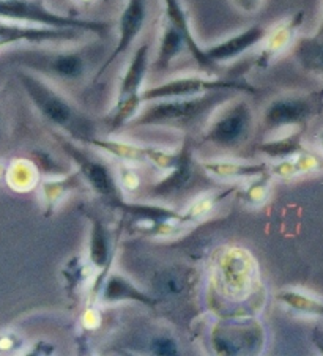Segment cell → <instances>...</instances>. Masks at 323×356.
<instances>
[{
  "label": "cell",
  "instance_id": "6da1fadb",
  "mask_svg": "<svg viewBox=\"0 0 323 356\" xmlns=\"http://www.w3.org/2000/svg\"><path fill=\"white\" fill-rule=\"evenodd\" d=\"M17 81L29 101L45 120L79 144L97 138V124L86 112L62 95L49 81L32 71H17Z\"/></svg>",
  "mask_w": 323,
  "mask_h": 356
},
{
  "label": "cell",
  "instance_id": "7a4b0ae2",
  "mask_svg": "<svg viewBox=\"0 0 323 356\" xmlns=\"http://www.w3.org/2000/svg\"><path fill=\"white\" fill-rule=\"evenodd\" d=\"M235 92H210L188 98H169L150 101L141 108L128 123L136 128H171L177 131H191L205 127L213 112L232 99Z\"/></svg>",
  "mask_w": 323,
  "mask_h": 356
},
{
  "label": "cell",
  "instance_id": "3957f363",
  "mask_svg": "<svg viewBox=\"0 0 323 356\" xmlns=\"http://www.w3.org/2000/svg\"><path fill=\"white\" fill-rule=\"evenodd\" d=\"M16 62L47 81L79 82L90 73L95 57L90 49L51 51L35 47L17 52Z\"/></svg>",
  "mask_w": 323,
  "mask_h": 356
},
{
  "label": "cell",
  "instance_id": "277c9868",
  "mask_svg": "<svg viewBox=\"0 0 323 356\" xmlns=\"http://www.w3.org/2000/svg\"><path fill=\"white\" fill-rule=\"evenodd\" d=\"M254 112L246 99H229L213 112L202 131V140L224 150H235L249 140Z\"/></svg>",
  "mask_w": 323,
  "mask_h": 356
},
{
  "label": "cell",
  "instance_id": "5b68a950",
  "mask_svg": "<svg viewBox=\"0 0 323 356\" xmlns=\"http://www.w3.org/2000/svg\"><path fill=\"white\" fill-rule=\"evenodd\" d=\"M0 19L52 29H74L98 37H104L109 31V24L103 21L56 13L46 7L43 0H0Z\"/></svg>",
  "mask_w": 323,
  "mask_h": 356
},
{
  "label": "cell",
  "instance_id": "8992f818",
  "mask_svg": "<svg viewBox=\"0 0 323 356\" xmlns=\"http://www.w3.org/2000/svg\"><path fill=\"white\" fill-rule=\"evenodd\" d=\"M54 138H56L57 144L62 147V150L67 153L71 161L76 164L84 183L95 194L103 197L113 207H120L123 204L125 199L122 188L117 183V177L109 164L88 153L86 148L79 145V142L68 139V136L54 133Z\"/></svg>",
  "mask_w": 323,
  "mask_h": 356
},
{
  "label": "cell",
  "instance_id": "52a82bcc",
  "mask_svg": "<svg viewBox=\"0 0 323 356\" xmlns=\"http://www.w3.org/2000/svg\"><path fill=\"white\" fill-rule=\"evenodd\" d=\"M148 52L150 46L147 43L137 47L131 57L127 70H125L123 78L120 81L117 90V98L113 109L109 115V131L117 133L122 128L128 127V123L137 115L142 108L141 93L143 90V82H145L147 73L150 70V60H148Z\"/></svg>",
  "mask_w": 323,
  "mask_h": 356
},
{
  "label": "cell",
  "instance_id": "ba28073f",
  "mask_svg": "<svg viewBox=\"0 0 323 356\" xmlns=\"http://www.w3.org/2000/svg\"><path fill=\"white\" fill-rule=\"evenodd\" d=\"M235 92L255 95V86L244 79H224V78H205V76H178L163 82V84L148 87L142 90V103L150 101L169 99V98H188L197 97V95L210 92Z\"/></svg>",
  "mask_w": 323,
  "mask_h": 356
},
{
  "label": "cell",
  "instance_id": "9c48e42d",
  "mask_svg": "<svg viewBox=\"0 0 323 356\" xmlns=\"http://www.w3.org/2000/svg\"><path fill=\"white\" fill-rule=\"evenodd\" d=\"M87 145L109 153L111 156L120 159L123 163L152 164L164 172L172 169L178 161V152L152 145H137L116 139H101L98 136L88 140Z\"/></svg>",
  "mask_w": 323,
  "mask_h": 356
},
{
  "label": "cell",
  "instance_id": "30bf717a",
  "mask_svg": "<svg viewBox=\"0 0 323 356\" xmlns=\"http://www.w3.org/2000/svg\"><path fill=\"white\" fill-rule=\"evenodd\" d=\"M86 33L87 32L74 31V29H52L0 19V49L21 43L35 46L71 43V41L81 40Z\"/></svg>",
  "mask_w": 323,
  "mask_h": 356
},
{
  "label": "cell",
  "instance_id": "8fae6325",
  "mask_svg": "<svg viewBox=\"0 0 323 356\" xmlns=\"http://www.w3.org/2000/svg\"><path fill=\"white\" fill-rule=\"evenodd\" d=\"M314 115V103L308 97L284 95L271 99L263 111L262 123L268 131L298 127Z\"/></svg>",
  "mask_w": 323,
  "mask_h": 356
},
{
  "label": "cell",
  "instance_id": "7c38bea8",
  "mask_svg": "<svg viewBox=\"0 0 323 356\" xmlns=\"http://www.w3.org/2000/svg\"><path fill=\"white\" fill-rule=\"evenodd\" d=\"M145 19H147L145 0H128L127 7H125V10L120 15V19H118V38H117L116 47H113V51L107 56L106 60L101 63L100 70L97 71V74H95V81H98L101 76H103L106 71L112 67L113 62L129 49L131 44H133L137 40V37L141 35Z\"/></svg>",
  "mask_w": 323,
  "mask_h": 356
},
{
  "label": "cell",
  "instance_id": "4fadbf2b",
  "mask_svg": "<svg viewBox=\"0 0 323 356\" xmlns=\"http://www.w3.org/2000/svg\"><path fill=\"white\" fill-rule=\"evenodd\" d=\"M197 177V165L189 145H183L178 150V161L172 169L167 170L164 178L150 186L147 195L150 199H172L193 186Z\"/></svg>",
  "mask_w": 323,
  "mask_h": 356
},
{
  "label": "cell",
  "instance_id": "5bb4252c",
  "mask_svg": "<svg viewBox=\"0 0 323 356\" xmlns=\"http://www.w3.org/2000/svg\"><path fill=\"white\" fill-rule=\"evenodd\" d=\"M166 8V19L169 21L173 27L180 32L182 38L187 46V51L194 58V62L199 65V68L207 71V73H216L219 65L214 63L210 57L205 54V47L199 44L196 40L193 31H191L189 19L184 8L182 7L180 0H163Z\"/></svg>",
  "mask_w": 323,
  "mask_h": 356
},
{
  "label": "cell",
  "instance_id": "9a60e30c",
  "mask_svg": "<svg viewBox=\"0 0 323 356\" xmlns=\"http://www.w3.org/2000/svg\"><path fill=\"white\" fill-rule=\"evenodd\" d=\"M267 33L268 29L262 26H253L240 33L232 35L230 38L221 41L218 44L205 47V54L216 65L232 62L243 56L244 52L253 49L254 46L260 44L263 38L267 37Z\"/></svg>",
  "mask_w": 323,
  "mask_h": 356
},
{
  "label": "cell",
  "instance_id": "2e32d148",
  "mask_svg": "<svg viewBox=\"0 0 323 356\" xmlns=\"http://www.w3.org/2000/svg\"><path fill=\"white\" fill-rule=\"evenodd\" d=\"M303 22V13H297L292 16L289 21H284L278 24L273 31H268L267 37L262 41V49L259 56L255 57L254 67L259 70H265L270 67V63L276 58L279 54L292 44L293 37L298 31V27Z\"/></svg>",
  "mask_w": 323,
  "mask_h": 356
},
{
  "label": "cell",
  "instance_id": "e0dca14e",
  "mask_svg": "<svg viewBox=\"0 0 323 356\" xmlns=\"http://www.w3.org/2000/svg\"><path fill=\"white\" fill-rule=\"evenodd\" d=\"M98 292L100 300L107 302V305H113V302L120 301H133L137 302V305L155 307L159 302L152 295L143 292L142 289L131 282L129 279L122 276L120 273H107L103 282H101Z\"/></svg>",
  "mask_w": 323,
  "mask_h": 356
},
{
  "label": "cell",
  "instance_id": "ac0fdd59",
  "mask_svg": "<svg viewBox=\"0 0 323 356\" xmlns=\"http://www.w3.org/2000/svg\"><path fill=\"white\" fill-rule=\"evenodd\" d=\"M253 270L254 265L248 254L238 249L227 252L221 262V275H223L226 289L235 296L246 295L248 287L253 286Z\"/></svg>",
  "mask_w": 323,
  "mask_h": 356
},
{
  "label": "cell",
  "instance_id": "d6986e66",
  "mask_svg": "<svg viewBox=\"0 0 323 356\" xmlns=\"http://www.w3.org/2000/svg\"><path fill=\"white\" fill-rule=\"evenodd\" d=\"M87 213L90 221V241H88V262L101 275L109 273V265L112 260V238L109 229L106 227L103 219ZM106 277V276H104Z\"/></svg>",
  "mask_w": 323,
  "mask_h": 356
},
{
  "label": "cell",
  "instance_id": "ffe728a7",
  "mask_svg": "<svg viewBox=\"0 0 323 356\" xmlns=\"http://www.w3.org/2000/svg\"><path fill=\"white\" fill-rule=\"evenodd\" d=\"M84 185V180L79 175V172L67 175H51V178H45L40 183L41 193V204L47 216L52 215L61 202L68 197L71 193L79 189Z\"/></svg>",
  "mask_w": 323,
  "mask_h": 356
},
{
  "label": "cell",
  "instance_id": "44dd1931",
  "mask_svg": "<svg viewBox=\"0 0 323 356\" xmlns=\"http://www.w3.org/2000/svg\"><path fill=\"white\" fill-rule=\"evenodd\" d=\"M200 169L208 175L218 180H249L270 169L267 163H248L233 161V159H212V161H200Z\"/></svg>",
  "mask_w": 323,
  "mask_h": 356
},
{
  "label": "cell",
  "instance_id": "7402d4cb",
  "mask_svg": "<svg viewBox=\"0 0 323 356\" xmlns=\"http://www.w3.org/2000/svg\"><path fill=\"white\" fill-rule=\"evenodd\" d=\"M183 51H187V46H184V41L180 32L166 19L163 24V31H161L159 35V44L157 51V58H155L153 62V70L157 71V73H163V71L169 70L172 62L175 60Z\"/></svg>",
  "mask_w": 323,
  "mask_h": 356
},
{
  "label": "cell",
  "instance_id": "603a6c76",
  "mask_svg": "<svg viewBox=\"0 0 323 356\" xmlns=\"http://www.w3.org/2000/svg\"><path fill=\"white\" fill-rule=\"evenodd\" d=\"M40 180L37 164L27 159H17L13 161L7 170L8 185L16 191H31Z\"/></svg>",
  "mask_w": 323,
  "mask_h": 356
},
{
  "label": "cell",
  "instance_id": "cb8c5ba5",
  "mask_svg": "<svg viewBox=\"0 0 323 356\" xmlns=\"http://www.w3.org/2000/svg\"><path fill=\"white\" fill-rule=\"evenodd\" d=\"M259 152L271 159H287L297 156L298 153L303 152L300 134L293 133L283 136V138L263 142L259 145Z\"/></svg>",
  "mask_w": 323,
  "mask_h": 356
},
{
  "label": "cell",
  "instance_id": "d4e9b609",
  "mask_svg": "<svg viewBox=\"0 0 323 356\" xmlns=\"http://www.w3.org/2000/svg\"><path fill=\"white\" fill-rule=\"evenodd\" d=\"M295 57L304 68L323 74V38H304L298 41Z\"/></svg>",
  "mask_w": 323,
  "mask_h": 356
},
{
  "label": "cell",
  "instance_id": "484cf974",
  "mask_svg": "<svg viewBox=\"0 0 323 356\" xmlns=\"http://www.w3.org/2000/svg\"><path fill=\"white\" fill-rule=\"evenodd\" d=\"M188 287V277L182 270L167 268L155 276L153 289L161 296H178Z\"/></svg>",
  "mask_w": 323,
  "mask_h": 356
},
{
  "label": "cell",
  "instance_id": "4316f807",
  "mask_svg": "<svg viewBox=\"0 0 323 356\" xmlns=\"http://www.w3.org/2000/svg\"><path fill=\"white\" fill-rule=\"evenodd\" d=\"M270 172H263V174L249 178V183L246 188L242 191V200L246 202L251 207H259L265 204V200L270 195V181H271Z\"/></svg>",
  "mask_w": 323,
  "mask_h": 356
},
{
  "label": "cell",
  "instance_id": "83f0119b",
  "mask_svg": "<svg viewBox=\"0 0 323 356\" xmlns=\"http://www.w3.org/2000/svg\"><path fill=\"white\" fill-rule=\"evenodd\" d=\"M230 191H232V189H229V191H221V193L200 195V197L194 200L193 204L188 207V210L183 213L184 221H187L189 225H193L197 221H200V219L205 218L208 213L213 210V207L216 205L219 200H223Z\"/></svg>",
  "mask_w": 323,
  "mask_h": 356
},
{
  "label": "cell",
  "instance_id": "f1b7e54d",
  "mask_svg": "<svg viewBox=\"0 0 323 356\" xmlns=\"http://www.w3.org/2000/svg\"><path fill=\"white\" fill-rule=\"evenodd\" d=\"M276 298L283 302V305L289 306L290 309L298 311V312H304V314H313V316H322L323 314V305L319 301H315L309 296L293 292V290H284V292L278 293Z\"/></svg>",
  "mask_w": 323,
  "mask_h": 356
},
{
  "label": "cell",
  "instance_id": "f546056e",
  "mask_svg": "<svg viewBox=\"0 0 323 356\" xmlns=\"http://www.w3.org/2000/svg\"><path fill=\"white\" fill-rule=\"evenodd\" d=\"M152 352L155 355H177V343L171 337H155L152 342Z\"/></svg>",
  "mask_w": 323,
  "mask_h": 356
},
{
  "label": "cell",
  "instance_id": "4dcf8cb0",
  "mask_svg": "<svg viewBox=\"0 0 323 356\" xmlns=\"http://www.w3.org/2000/svg\"><path fill=\"white\" fill-rule=\"evenodd\" d=\"M233 7L244 15H254L262 8L263 0H232Z\"/></svg>",
  "mask_w": 323,
  "mask_h": 356
},
{
  "label": "cell",
  "instance_id": "1f68e13d",
  "mask_svg": "<svg viewBox=\"0 0 323 356\" xmlns=\"http://www.w3.org/2000/svg\"><path fill=\"white\" fill-rule=\"evenodd\" d=\"M122 186L129 189V191H133V189L139 186V177H137L134 170L122 168Z\"/></svg>",
  "mask_w": 323,
  "mask_h": 356
},
{
  "label": "cell",
  "instance_id": "d6a6232c",
  "mask_svg": "<svg viewBox=\"0 0 323 356\" xmlns=\"http://www.w3.org/2000/svg\"><path fill=\"white\" fill-rule=\"evenodd\" d=\"M315 37H317V38H323V21H322V24H320L319 31H317V33H315Z\"/></svg>",
  "mask_w": 323,
  "mask_h": 356
},
{
  "label": "cell",
  "instance_id": "836d02e7",
  "mask_svg": "<svg viewBox=\"0 0 323 356\" xmlns=\"http://www.w3.org/2000/svg\"><path fill=\"white\" fill-rule=\"evenodd\" d=\"M2 175H3V169H2V165H0V178H2Z\"/></svg>",
  "mask_w": 323,
  "mask_h": 356
},
{
  "label": "cell",
  "instance_id": "e575fe53",
  "mask_svg": "<svg viewBox=\"0 0 323 356\" xmlns=\"http://www.w3.org/2000/svg\"><path fill=\"white\" fill-rule=\"evenodd\" d=\"M79 2H82V3H86V2H92V0H79Z\"/></svg>",
  "mask_w": 323,
  "mask_h": 356
}]
</instances>
